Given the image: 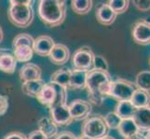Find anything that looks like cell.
Listing matches in <instances>:
<instances>
[{"label":"cell","instance_id":"obj_13","mask_svg":"<svg viewBox=\"0 0 150 139\" xmlns=\"http://www.w3.org/2000/svg\"><path fill=\"white\" fill-rule=\"evenodd\" d=\"M19 76L22 83L28 81L40 80L41 76H42V70L39 66L35 63H26L21 68Z\"/></svg>","mask_w":150,"mask_h":139},{"label":"cell","instance_id":"obj_24","mask_svg":"<svg viewBox=\"0 0 150 139\" xmlns=\"http://www.w3.org/2000/svg\"><path fill=\"white\" fill-rule=\"evenodd\" d=\"M132 105L138 109L150 105V93L141 89H136L131 98Z\"/></svg>","mask_w":150,"mask_h":139},{"label":"cell","instance_id":"obj_38","mask_svg":"<svg viewBox=\"0 0 150 139\" xmlns=\"http://www.w3.org/2000/svg\"><path fill=\"white\" fill-rule=\"evenodd\" d=\"M100 139H115L113 136H108V135H106L105 136H103V137H102V138H100Z\"/></svg>","mask_w":150,"mask_h":139},{"label":"cell","instance_id":"obj_29","mask_svg":"<svg viewBox=\"0 0 150 139\" xmlns=\"http://www.w3.org/2000/svg\"><path fill=\"white\" fill-rule=\"evenodd\" d=\"M34 42L35 39L31 36L28 34H19L18 35L14 37L13 42H12V45L13 47H16V46H20V45H28L33 47L34 46Z\"/></svg>","mask_w":150,"mask_h":139},{"label":"cell","instance_id":"obj_35","mask_svg":"<svg viewBox=\"0 0 150 139\" xmlns=\"http://www.w3.org/2000/svg\"><path fill=\"white\" fill-rule=\"evenodd\" d=\"M4 139H27V137H26V136H24L23 133L13 132V133H10L8 136H5Z\"/></svg>","mask_w":150,"mask_h":139},{"label":"cell","instance_id":"obj_22","mask_svg":"<svg viewBox=\"0 0 150 139\" xmlns=\"http://www.w3.org/2000/svg\"><path fill=\"white\" fill-rule=\"evenodd\" d=\"M136 108L132 105L131 101H120L116 106L115 112L122 120L132 119Z\"/></svg>","mask_w":150,"mask_h":139},{"label":"cell","instance_id":"obj_11","mask_svg":"<svg viewBox=\"0 0 150 139\" xmlns=\"http://www.w3.org/2000/svg\"><path fill=\"white\" fill-rule=\"evenodd\" d=\"M132 120L136 123L140 133L150 130V105L136 109Z\"/></svg>","mask_w":150,"mask_h":139},{"label":"cell","instance_id":"obj_33","mask_svg":"<svg viewBox=\"0 0 150 139\" xmlns=\"http://www.w3.org/2000/svg\"><path fill=\"white\" fill-rule=\"evenodd\" d=\"M26 137H27V139H49L39 130H35L33 132H31Z\"/></svg>","mask_w":150,"mask_h":139},{"label":"cell","instance_id":"obj_7","mask_svg":"<svg viewBox=\"0 0 150 139\" xmlns=\"http://www.w3.org/2000/svg\"><path fill=\"white\" fill-rule=\"evenodd\" d=\"M132 35L134 42L141 45H150V22L146 20H138L134 22Z\"/></svg>","mask_w":150,"mask_h":139},{"label":"cell","instance_id":"obj_20","mask_svg":"<svg viewBox=\"0 0 150 139\" xmlns=\"http://www.w3.org/2000/svg\"><path fill=\"white\" fill-rule=\"evenodd\" d=\"M17 67V60L15 59L13 54L1 53L0 54V71L5 73H14Z\"/></svg>","mask_w":150,"mask_h":139},{"label":"cell","instance_id":"obj_31","mask_svg":"<svg viewBox=\"0 0 150 139\" xmlns=\"http://www.w3.org/2000/svg\"><path fill=\"white\" fill-rule=\"evenodd\" d=\"M132 4L134 8H135L139 11L142 12H147L150 10V0H135L132 1Z\"/></svg>","mask_w":150,"mask_h":139},{"label":"cell","instance_id":"obj_6","mask_svg":"<svg viewBox=\"0 0 150 139\" xmlns=\"http://www.w3.org/2000/svg\"><path fill=\"white\" fill-rule=\"evenodd\" d=\"M94 53L89 46H82L76 50L72 57V63L75 70L89 71L92 69Z\"/></svg>","mask_w":150,"mask_h":139},{"label":"cell","instance_id":"obj_9","mask_svg":"<svg viewBox=\"0 0 150 139\" xmlns=\"http://www.w3.org/2000/svg\"><path fill=\"white\" fill-rule=\"evenodd\" d=\"M50 119L56 125L58 126H66L70 125L73 122V118H72L68 105H61L49 109Z\"/></svg>","mask_w":150,"mask_h":139},{"label":"cell","instance_id":"obj_14","mask_svg":"<svg viewBox=\"0 0 150 139\" xmlns=\"http://www.w3.org/2000/svg\"><path fill=\"white\" fill-rule=\"evenodd\" d=\"M96 19L98 22L105 25V26H109L116 20L117 15L113 11L112 8L108 6V4H102L98 7L95 13Z\"/></svg>","mask_w":150,"mask_h":139},{"label":"cell","instance_id":"obj_21","mask_svg":"<svg viewBox=\"0 0 150 139\" xmlns=\"http://www.w3.org/2000/svg\"><path fill=\"white\" fill-rule=\"evenodd\" d=\"M71 73L72 70L68 68H62L57 70L50 76V83H54L61 86H64L65 88H68L71 78Z\"/></svg>","mask_w":150,"mask_h":139},{"label":"cell","instance_id":"obj_30","mask_svg":"<svg viewBox=\"0 0 150 139\" xmlns=\"http://www.w3.org/2000/svg\"><path fill=\"white\" fill-rule=\"evenodd\" d=\"M92 69L103 71H108L109 65H108V62L105 57H103L102 55H94Z\"/></svg>","mask_w":150,"mask_h":139},{"label":"cell","instance_id":"obj_37","mask_svg":"<svg viewBox=\"0 0 150 139\" xmlns=\"http://www.w3.org/2000/svg\"><path fill=\"white\" fill-rule=\"evenodd\" d=\"M3 38H4V34H3V30L1 28V26H0V43L3 41Z\"/></svg>","mask_w":150,"mask_h":139},{"label":"cell","instance_id":"obj_2","mask_svg":"<svg viewBox=\"0 0 150 139\" xmlns=\"http://www.w3.org/2000/svg\"><path fill=\"white\" fill-rule=\"evenodd\" d=\"M38 12L39 19L49 27H57L64 22L66 18L65 1L62 0H41Z\"/></svg>","mask_w":150,"mask_h":139},{"label":"cell","instance_id":"obj_25","mask_svg":"<svg viewBox=\"0 0 150 139\" xmlns=\"http://www.w3.org/2000/svg\"><path fill=\"white\" fill-rule=\"evenodd\" d=\"M136 89L150 92V71H142L135 77Z\"/></svg>","mask_w":150,"mask_h":139},{"label":"cell","instance_id":"obj_12","mask_svg":"<svg viewBox=\"0 0 150 139\" xmlns=\"http://www.w3.org/2000/svg\"><path fill=\"white\" fill-rule=\"evenodd\" d=\"M49 58L55 65H64L70 58L69 48L64 44H55L49 55Z\"/></svg>","mask_w":150,"mask_h":139},{"label":"cell","instance_id":"obj_18","mask_svg":"<svg viewBox=\"0 0 150 139\" xmlns=\"http://www.w3.org/2000/svg\"><path fill=\"white\" fill-rule=\"evenodd\" d=\"M38 130L41 133H43L48 138L55 137L58 135V125H56L51 121L50 118H47V117L41 118L38 122Z\"/></svg>","mask_w":150,"mask_h":139},{"label":"cell","instance_id":"obj_40","mask_svg":"<svg viewBox=\"0 0 150 139\" xmlns=\"http://www.w3.org/2000/svg\"><path fill=\"white\" fill-rule=\"evenodd\" d=\"M77 139H92V138L87 137V136H81L80 137H77Z\"/></svg>","mask_w":150,"mask_h":139},{"label":"cell","instance_id":"obj_26","mask_svg":"<svg viewBox=\"0 0 150 139\" xmlns=\"http://www.w3.org/2000/svg\"><path fill=\"white\" fill-rule=\"evenodd\" d=\"M93 2L91 0H73L71 2L72 9L79 15H84L91 11Z\"/></svg>","mask_w":150,"mask_h":139},{"label":"cell","instance_id":"obj_27","mask_svg":"<svg viewBox=\"0 0 150 139\" xmlns=\"http://www.w3.org/2000/svg\"><path fill=\"white\" fill-rule=\"evenodd\" d=\"M103 120H105V122L108 129H113V130H117L118 126H120V124L122 122V119L115 111L108 112L106 115L103 116Z\"/></svg>","mask_w":150,"mask_h":139},{"label":"cell","instance_id":"obj_28","mask_svg":"<svg viewBox=\"0 0 150 139\" xmlns=\"http://www.w3.org/2000/svg\"><path fill=\"white\" fill-rule=\"evenodd\" d=\"M108 6H109L114 12L117 15L122 14L127 11L129 8V5H130V1L128 0H110L107 2Z\"/></svg>","mask_w":150,"mask_h":139},{"label":"cell","instance_id":"obj_5","mask_svg":"<svg viewBox=\"0 0 150 139\" xmlns=\"http://www.w3.org/2000/svg\"><path fill=\"white\" fill-rule=\"evenodd\" d=\"M108 128L103 120V117L100 115L91 116L83 122L81 126L82 136L92 139H100L105 136L108 133Z\"/></svg>","mask_w":150,"mask_h":139},{"label":"cell","instance_id":"obj_32","mask_svg":"<svg viewBox=\"0 0 150 139\" xmlns=\"http://www.w3.org/2000/svg\"><path fill=\"white\" fill-rule=\"evenodd\" d=\"M8 109V98L6 96L0 95V116L6 114Z\"/></svg>","mask_w":150,"mask_h":139},{"label":"cell","instance_id":"obj_4","mask_svg":"<svg viewBox=\"0 0 150 139\" xmlns=\"http://www.w3.org/2000/svg\"><path fill=\"white\" fill-rule=\"evenodd\" d=\"M135 90L136 87L133 82L118 78L111 81L109 87H108L107 96H111L113 98L117 99L118 102L131 101V98Z\"/></svg>","mask_w":150,"mask_h":139},{"label":"cell","instance_id":"obj_15","mask_svg":"<svg viewBox=\"0 0 150 139\" xmlns=\"http://www.w3.org/2000/svg\"><path fill=\"white\" fill-rule=\"evenodd\" d=\"M56 96H57V92H56L55 87L53 84L50 82L49 84H46L44 85L42 90H41L38 94L37 99L38 100L39 103H41V104L46 107H48L50 109L56 99Z\"/></svg>","mask_w":150,"mask_h":139},{"label":"cell","instance_id":"obj_1","mask_svg":"<svg viewBox=\"0 0 150 139\" xmlns=\"http://www.w3.org/2000/svg\"><path fill=\"white\" fill-rule=\"evenodd\" d=\"M112 81L108 71L91 69L87 74V85L90 103L101 105L107 96L108 87Z\"/></svg>","mask_w":150,"mask_h":139},{"label":"cell","instance_id":"obj_3","mask_svg":"<svg viewBox=\"0 0 150 139\" xmlns=\"http://www.w3.org/2000/svg\"><path fill=\"white\" fill-rule=\"evenodd\" d=\"M33 1L30 0H10L8 18L13 25L19 28H27L33 22Z\"/></svg>","mask_w":150,"mask_h":139},{"label":"cell","instance_id":"obj_16","mask_svg":"<svg viewBox=\"0 0 150 139\" xmlns=\"http://www.w3.org/2000/svg\"><path fill=\"white\" fill-rule=\"evenodd\" d=\"M117 132L124 139H130L141 133L136 123L134 122L132 119L122 120L121 123L117 128Z\"/></svg>","mask_w":150,"mask_h":139},{"label":"cell","instance_id":"obj_39","mask_svg":"<svg viewBox=\"0 0 150 139\" xmlns=\"http://www.w3.org/2000/svg\"><path fill=\"white\" fill-rule=\"evenodd\" d=\"M144 137H146V139H150V130L146 133V135H144Z\"/></svg>","mask_w":150,"mask_h":139},{"label":"cell","instance_id":"obj_8","mask_svg":"<svg viewBox=\"0 0 150 139\" xmlns=\"http://www.w3.org/2000/svg\"><path fill=\"white\" fill-rule=\"evenodd\" d=\"M70 114L74 121H85L92 111L91 104L87 100L75 99L68 105Z\"/></svg>","mask_w":150,"mask_h":139},{"label":"cell","instance_id":"obj_36","mask_svg":"<svg viewBox=\"0 0 150 139\" xmlns=\"http://www.w3.org/2000/svg\"><path fill=\"white\" fill-rule=\"evenodd\" d=\"M130 139H146V137H144V136H143L142 133H139V135L133 136V137H132Z\"/></svg>","mask_w":150,"mask_h":139},{"label":"cell","instance_id":"obj_34","mask_svg":"<svg viewBox=\"0 0 150 139\" xmlns=\"http://www.w3.org/2000/svg\"><path fill=\"white\" fill-rule=\"evenodd\" d=\"M55 139H77V137L72 132L64 131V132L58 133V135L55 136Z\"/></svg>","mask_w":150,"mask_h":139},{"label":"cell","instance_id":"obj_19","mask_svg":"<svg viewBox=\"0 0 150 139\" xmlns=\"http://www.w3.org/2000/svg\"><path fill=\"white\" fill-rule=\"evenodd\" d=\"M45 85H46L45 82L42 79L24 82L22 85V90L26 96L37 98L38 94L42 90Z\"/></svg>","mask_w":150,"mask_h":139},{"label":"cell","instance_id":"obj_10","mask_svg":"<svg viewBox=\"0 0 150 139\" xmlns=\"http://www.w3.org/2000/svg\"><path fill=\"white\" fill-rule=\"evenodd\" d=\"M55 45L54 40L50 35H40L35 39L34 52L40 57H49L50 53Z\"/></svg>","mask_w":150,"mask_h":139},{"label":"cell","instance_id":"obj_23","mask_svg":"<svg viewBox=\"0 0 150 139\" xmlns=\"http://www.w3.org/2000/svg\"><path fill=\"white\" fill-rule=\"evenodd\" d=\"M13 56L17 61L23 63H26L32 59L34 55V49L33 47L28 45H20L13 47Z\"/></svg>","mask_w":150,"mask_h":139},{"label":"cell","instance_id":"obj_17","mask_svg":"<svg viewBox=\"0 0 150 139\" xmlns=\"http://www.w3.org/2000/svg\"><path fill=\"white\" fill-rule=\"evenodd\" d=\"M88 71L80 70H73L71 73V78L68 88L70 89H85L87 85Z\"/></svg>","mask_w":150,"mask_h":139}]
</instances>
